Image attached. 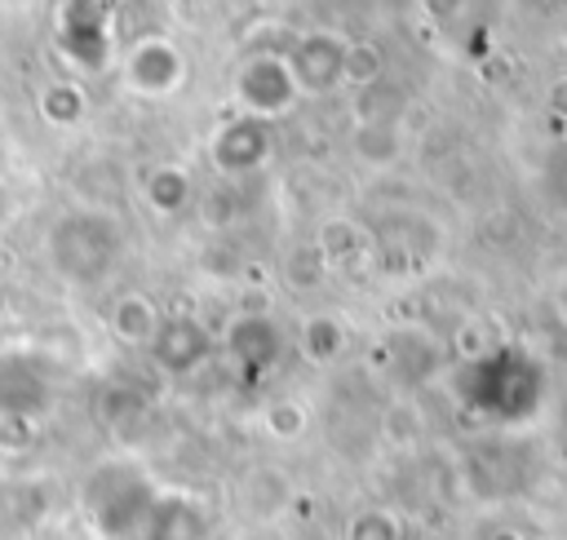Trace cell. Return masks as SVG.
<instances>
[{"instance_id":"cell-3","label":"cell","mask_w":567,"mask_h":540,"mask_svg":"<svg viewBox=\"0 0 567 540\" xmlns=\"http://www.w3.org/2000/svg\"><path fill=\"white\" fill-rule=\"evenodd\" d=\"M177 75H182L177 49L164 44V40H146V44H137V49L128 53V80H133L146 97L168 93V89L177 84Z\"/></svg>"},{"instance_id":"cell-4","label":"cell","mask_w":567,"mask_h":540,"mask_svg":"<svg viewBox=\"0 0 567 540\" xmlns=\"http://www.w3.org/2000/svg\"><path fill=\"white\" fill-rule=\"evenodd\" d=\"M182 199H186V181H182L177 173H159V177L151 181V204H155V208L173 212V208H182Z\"/></svg>"},{"instance_id":"cell-1","label":"cell","mask_w":567,"mask_h":540,"mask_svg":"<svg viewBox=\"0 0 567 540\" xmlns=\"http://www.w3.org/2000/svg\"><path fill=\"white\" fill-rule=\"evenodd\" d=\"M341 66H346V44L332 40V35H306V40L297 44L292 62H288L292 84H297V89H310V93L332 89L337 75H341Z\"/></svg>"},{"instance_id":"cell-2","label":"cell","mask_w":567,"mask_h":540,"mask_svg":"<svg viewBox=\"0 0 567 540\" xmlns=\"http://www.w3.org/2000/svg\"><path fill=\"white\" fill-rule=\"evenodd\" d=\"M239 97H244V106H252L261 115L284 111L297 97V84H292L288 62H248L244 75H239Z\"/></svg>"}]
</instances>
